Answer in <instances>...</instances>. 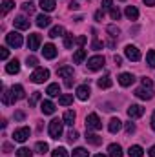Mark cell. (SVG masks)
Returning a JSON list of instances; mask_svg holds the SVG:
<instances>
[{
	"mask_svg": "<svg viewBox=\"0 0 155 157\" xmlns=\"http://www.w3.org/2000/svg\"><path fill=\"white\" fill-rule=\"evenodd\" d=\"M7 57H9V51H7L6 48H0V59H2V60H6Z\"/></svg>",
	"mask_w": 155,
	"mask_h": 157,
	"instance_id": "c3c4849f",
	"label": "cell"
},
{
	"mask_svg": "<svg viewBox=\"0 0 155 157\" xmlns=\"http://www.w3.org/2000/svg\"><path fill=\"white\" fill-rule=\"evenodd\" d=\"M102 18H104V9H100V11H97V13H95V20L102 22Z\"/></svg>",
	"mask_w": 155,
	"mask_h": 157,
	"instance_id": "681fc988",
	"label": "cell"
},
{
	"mask_svg": "<svg viewBox=\"0 0 155 157\" xmlns=\"http://www.w3.org/2000/svg\"><path fill=\"white\" fill-rule=\"evenodd\" d=\"M51 155H53V157H70V155H68V150H66V148H62V146L55 148Z\"/></svg>",
	"mask_w": 155,
	"mask_h": 157,
	"instance_id": "e575fe53",
	"label": "cell"
},
{
	"mask_svg": "<svg viewBox=\"0 0 155 157\" xmlns=\"http://www.w3.org/2000/svg\"><path fill=\"white\" fill-rule=\"evenodd\" d=\"M47 78H49V70H46V68H37V70L31 73L29 80L35 82V84H42V82H46Z\"/></svg>",
	"mask_w": 155,
	"mask_h": 157,
	"instance_id": "6da1fadb",
	"label": "cell"
},
{
	"mask_svg": "<svg viewBox=\"0 0 155 157\" xmlns=\"http://www.w3.org/2000/svg\"><path fill=\"white\" fill-rule=\"evenodd\" d=\"M133 82H135V77H133L131 73H120V75H119V84L124 86V88H126V86H131Z\"/></svg>",
	"mask_w": 155,
	"mask_h": 157,
	"instance_id": "4fadbf2b",
	"label": "cell"
},
{
	"mask_svg": "<svg viewBox=\"0 0 155 157\" xmlns=\"http://www.w3.org/2000/svg\"><path fill=\"white\" fill-rule=\"evenodd\" d=\"M17 157H33V152L29 148H18L17 150Z\"/></svg>",
	"mask_w": 155,
	"mask_h": 157,
	"instance_id": "d590c367",
	"label": "cell"
},
{
	"mask_svg": "<svg viewBox=\"0 0 155 157\" xmlns=\"http://www.w3.org/2000/svg\"><path fill=\"white\" fill-rule=\"evenodd\" d=\"M108 33H110L112 37H119V35H120V29L117 28L115 24H112V26H108Z\"/></svg>",
	"mask_w": 155,
	"mask_h": 157,
	"instance_id": "b9f144b4",
	"label": "cell"
},
{
	"mask_svg": "<svg viewBox=\"0 0 155 157\" xmlns=\"http://www.w3.org/2000/svg\"><path fill=\"white\" fill-rule=\"evenodd\" d=\"M6 42H7L11 48H20L24 40H22V35H20L18 31H11V33L6 35Z\"/></svg>",
	"mask_w": 155,
	"mask_h": 157,
	"instance_id": "3957f363",
	"label": "cell"
},
{
	"mask_svg": "<svg viewBox=\"0 0 155 157\" xmlns=\"http://www.w3.org/2000/svg\"><path fill=\"white\" fill-rule=\"evenodd\" d=\"M108 154H110V157H122V148H120V144H110V146H108Z\"/></svg>",
	"mask_w": 155,
	"mask_h": 157,
	"instance_id": "7402d4cb",
	"label": "cell"
},
{
	"mask_svg": "<svg viewBox=\"0 0 155 157\" xmlns=\"http://www.w3.org/2000/svg\"><path fill=\"white\" fill-rule=\"evenodd\" d=\"M146 6H155V0H142Z\"/></svg>",
	"mask_w": 155,
	"mask_h": 157,
	"instance_id": "6f0895ef",
	"label": "cell"
},
{
	"mask_svg": "<svg viewBox=\"0 0 155 157\" xmlns=\"http://www.w3.org/2000/svg\"><path fill=\"white\" fill-rule=\"evenodd\" d=\"M89 154H88V150L86 148H75L73 150V157H88Z\"/></svg>",
	"mask_w": 155,
	"mask_h": 157,
	"instance_id": "60d3db41",
	"label": "cell"
},
{
	"mask_svg": "<svg viewBox=\"0 0 155 157\" xmlns=\"http://www.w3.org/2000/svg\"><path fill=\"white\" fill-rule=\"evenodd\" d=\"M49 24H51V18H49L47 15H39V17H37V26H39V28H47Z\"/></svg>",
	"mask_w": 155,
	"mask_h": 157,
	"instance_id": "4316f807",
	"label": "cell"
},
{
	"mask_svg": "<svg viewBox=\"0 0 155 157\" xmlns=\"http://www.w3.org/2000/svg\"><path fill=\"white\" fill-rule=\"evenodd\" d=\"M35 150H37V154H40V155H44V154H47L49 146H47L46 143H37V144H35Z\"/></svg>",
	"mask_w": 155,
	"mask_h": 157,
	"instance_id": "d6a6232c",
	"label": "cell"
},
{
	"mask_svg": "<svg viewBox=\"0 0 155 157\" xmlns=\"http://www.w3.org/2000/svg\"><path fill=\"white\" fill-rule=\"evenodd\" d=\"M120 128H122V121H120V119H112L110 124H108V130H110L112 133H117Z\"/></svg>",
	"mask_w": 155,
	"mask_h": 157,
	"instance_id": "603a6c76",
	"label": "cell"
},
{
	"mask_svg": "<svg viewBox=\"0 0 155 157\" xmlns=\"http://www.w3.org/2000/svg\"><path fill=\"white\" fill-rule=\"evenodd\" d=\"M73 102V95H60L59 97V104L60 106H70Z\"/></svg>",
	"mask_w": 155,
	"mask_h": 157,
	"instance_id": "1f68e13d",
	"label": "cell"
},
{
	"mask_svg": "<svg viewBox=\"0 0 155 157\" xmlns=\"http://www.w3.org/2000/svg\"><path fill=\"white\" fill-rule=\"evenodd\" d=\"M11 91H13V95H15V99H17V101H20V99H24V97H26V91H24V88H22L20 84H15V86L11 88Z\"/></svg>",
	"mask_w": 155,
	"mask_h": 157,
	"instance_id": "44dd1931",
	"label": "cell"
},
{
	"mask_svg": "<svg viewBox=\"0 0 155 157\" xmlns=\"http://www.w3.org/2000/svg\"><path fill=\"white\" fill-rule=\"evenodd\" d=\"M126 17H128L130 20H137V18H139V9H137L135 6H128V7H126Z\"/></svg>",
	"mask_w": 155,
	"mask_h": 157,
	"instance_id": "cb8c5ba5",
	"label": "cell"
},
{
	"mask_svg": "<svg viewBox=\"0 0 155 157\" xmlns=\"http://www.w3.org/2000/svg\"><path fill=\"white\" fill-rule=\"evenodd\" d=\"M86 128L88 130H100L102 128V122H100V119H99L97 113H89L86 117Z\"/></svg>",
	"mask_w": 155,
	"mask_h": 157,
	"instance_id": "8992f818",
	"label": "cell"
},
{
	"mask_svg": "<svg viewBox=\"0 0 155 157\" xmlns=\"http://www.w3.org/2000/svg\"><path fill=\"white\" fill-rule=\"evenodd\" d=\"M68 139H70L71 143H73V141H77V139H78V132H75V130H71V132L68 133Z\"/></svg>",
	"mask_w": 155,
	"mask_h": 157,
	"instance_id": "bcb514c9",
	"label": "cell"
},
{
	"mask_svg": "<svg viewBox=\"0 0 155 157\" xmlns=\"http://www.w3.org/2000/svg\"><path fill=\"white\" fill-rule=\"evenodd\" d=\"M13 24H15L17 29H29V20H28L26 17H17V18L13 20Z\"/></svg>",
	"mask_w": 155,
	"mask_h": 157,
	"instance_id": "2e32d148",
	"label": "cell"
},
{
	"mask_svg": "<svg viewBox=\"0 0 155 157\" xmlns=\"http://www.w3.org/2000/svg\"><path fill=\"white\" fill-rule=\"evenodd\" d=\"M141 84H142L144 88H153V82H152V78H148V77L142 78V80H141Z\"/></svg>",
	"mask_w": 155,
	"mask_h": 157,
	"instance_id": "f6af8a7d",
	"label": "cell"
},
{
	"mask_svg": "<svg viewBox=\"0 0 155 157\" xmlns=\"http://www.w3.org/2000/svg\"><path fill=\"white\" fill-rule=\"evenodd\" d=\"M13 7H15V2H11V0H6V2L2 4V11H4V13H9Z\"/></svg>",
	"mask_w": 155,
	"mask_h": 157,
	"instance_id": "f35d334b",
	"label": "cell"
},
{
	"mask_svg": "<svg viewBox=\"0 0 155 157\" xmlns=\"http://www.w3.org/2000/svg\"><path fill=\"white\" fill-rule=\"evenodd\" d=\"M86 141L89 143V144H93V146H99L100 143H102V137L100 135H97V133H86Z\"/></svg>",
	"mask_w": 155,
	"mask_h": 157,
	"instance_id": "d6986e66",
	"label": "cell"
},
{
	"mask_svg": "<svg viewBox=\"0 0 155 157\" xmlns=\"http://www.w3.org/2000/svg\"><path fill=\"white\" fill-rule=\"evenodd\" d=\"M22 9L31 15V13L35 11V4H33V2H24V4H22Z\"/></svg>",
	"mask_w": 155,
	"mask_h": 157,
	"instance_id": "ab89813d",
	"label": "cell"
},
{
	"mask_svg": "<svg viewBox=\"0 0 155 157\" xmlns=\"http://www.w3.org/2000/svg\"><path fill=\"white\" fill-rule=\"evenodd\" d=\"M40 35L39 33H31L29 37H28V48L31 49V51H35V49H39V46H40Z\"/></svg>",
	"mask_w": 155,
	"mask_h": 157,
	"instance_id": "8fae6325",
	"label": "cell"
},
{
	"mask_svg": "<svg viewBox=\"0 0 155 157\" xmlns=\"http://www.w3.org/2000/svg\"><path fill=\"white\" fill-rule=\"evenodd\" d=\"M113 60H115V64H117V66H120V62H122V59H120L119 55H115V57H113Z\"/></svg>",
	"mask_w": 155,
	"mask_h": 157,
	"instance_id": "11a10c76",
	"label": "cell"
},
{
	"mask_svg": "<svg viewBox=\"0 0 155 157\" xmlns=\"http://www.w3.org/2000/svg\"><path fill=\"white\" fill-rule=\"evenodd\" d=\"M75 42H77L78 46H84V44H86V37H84V35H80V37L75 39Z\"/></svg>",
	"mask_w": 155,
	"mask_h": 157,
	"instance_id": "f907efd6",
	"label": "cell"
},
{
	"mask_svg": "<svg viewBox=\"0 0 155 157\" xmlns=\"http://www.w3.org/2000/svg\"><path fill=\"white\" fill-rule=\"evenodd\" d=\"M93 157H106V155H102V154H97V155H93Z\"/></svg>",
	"mask_w": 155,
	"mask_h": 157,
	"instance_id": "6125c7cd",
	"label": "cell"
},
{
	"mask_svg": "<svg viewBox=\"0 0 155 157\" xmlns=\"http://www.w3.org/2000/svg\"><path fill=\"white\" fill-rule=\"evenodd\" d=\"M148 154H150V157H155V144L150 148V152H148Z\"/></svg>",
	"mask_w": 155,
	"mask_h": 157,
	"instance_id": "680465c9",
	"label": "cell"
},
{
	"mask_svg": "<svg viewBox=\"0 0 155 157\" xmlns=\"http://www.w3.org/2000/svg\"><path fill=\"white\" fill-rule=\"evenodd\" d=\"M29 133H31V130H29L28 126H22V128H18V130L13 132V139H15L17 143H24V141L29 139Z\"/></svg>",
	"mask_w": 155,
	"mask_h": 157,
	"instance_id": "5b68a950",
	"label": "cell"
},
{
	"mask_svg": "<svg viewBox=\"0 0 155 157\" xmlns=\"http://www.w3.org/2000/svg\"><path fill=\"white\" fill-rule=\"evenodd\" d=\"M135 95H137L139 99H142V101H150V99H153L155 91H153V88H144V86H141V88L135 90Z\"/></svg>",
	"mask_w": 155,
	"mask_h": 157,
	"instance_id": "ba28073f",
	"label": "cell"
},
{
	"mask_svg": "<svg viewBox=\"0 0 155 157\" xmlns=\"http://www.w3.org/2000/svg\"><path fill=\"white\" fill-rule=\"evenodd\" d=\"M46 93H47L49 97H57V95L60 93V86H59L57 82H55V84H49L47 90H46Z\"/></svg>",
	"mask_w": 155,
	"mask_h": 157,
	"instance_id": "f1b7e54d",
	"label": "cell"
},
{
	"mask_svg": "<svg viewBox=\"0 0 155 157\" xmlns=\"http://www.w3.org/2000/svg\"><path fill=\"white\" fill-rule=\"evenodd\" d=\"M40 110H42L44 115H53V113H55V104H53L51 101H42Z\"/></svg>",
	"mask_w": 155,
	"mask_h": 157,
	"instance_id": "9a60e30c",
	"label": "cell"
},
{
	"mask_svg": "<svg viewBox=\"0 0 155 157\" xmlns=\"http://www.w3.org/2000/svg\"><path fill=\"white\" fill-rule=\"evenodd\" d=\"M24 117H26L24 112H17V113H15V119H17V121H24Z\"/></svg>",
	"mask_w": 155,
	"mask_h": 157,
	"instance_id": "f5cc1de1",
	"label": "cell"
},
{
	"mask_svg": "<svg viewBox=\"0 0 155 157\" xmlns=\"http://www.w3.org/2000/svg\"><path fill=\"white\" fill-rule=\"evenodd\" d=\"M146 62H148L150 68H155V51L153 49H150V51L146 53Z\"/></svg>",
	"mask_w": 155,
	"mask_h": 157,
	"instance_id": "836d02e7",
	"label": "cell"
},
{
	"mask_svg": "<svg viewBox=\"0 0 155 157\" xmlns=\"http://www.w3.org/2000/svg\"><path fill=\"white\" fill-rule=\"evenodd\" d=\"M57 75L66 78V86H71V84H73V82H71V78H73V68H70V66H62V68L57 70Z\"/></svg>",
	"mask_w": 155,
	"mask_h": 157,
	"instance_id": "52a82bcc",
	"label": "cell"
},
{
	"mask_svg": "<svg viewBox=\"0 0 155 157\" xmlns=\"http://www.w3.org/2000/svg\"><path fill=\"white\" fill-rule=\"evenodd\" d=\"M73 35H71V33H66V35H64V48H68V49H70V48H71V46H73Z\"/></svg>",
	"mask_w": 155,
	"mask_h": 157,
	"instance_id": "74e56055",
	"label": "cell"
},
{
	"mask_svg": "<svg viewBox=\"0 0 155 157\" xmlns=\"http://www.w3.org/2000/svg\"><path fill=\"white\" fill-rule=\"evenodd\" d=\"M6 71H7V73H11V75H13V73H18V71H20V62H18L17 59L9 60V64L6 66Z\"/></svg>",
	"mask_w": 155,
	"mask_h": 157,
	"instance_id": "e0dca14e",
	"label": "cell"
},
{
	"mask_svg": "<svg viewBox=\"0 0 155 157\" xmlns=\"http://www.w3.org/2000/svg\"><path fill=\"white\" fill-rule=\"evenodd\" d=\"M84 59H86V49H77V51L73 53V62H75V64H80Z\"/></svg>",
	"mask_w": 155,
	"mask_h": 157,
	"instance_id": "f546056e",
	"label": "cell"
},
{
	"mask_svg": "<svg viewBox=\"0 0 155 157\" xmlns=\"http://www.w3.org/2000/svg\"><path fill=\"white\" fill-rule=\"evenodd\" d=\"M78 7H80V6H78L77 2H71V4H70V9H78Z\"/></svg>",
	"mask_w": 155,
	"mask_h": 157,
	"instance_id": "9f6ffc18",
	"label": "cell"
},
{
	"mask_svg": "<svg viewBox=\"0 0 155 157\" xmlns=\"http://www.w3.org/2000/svg\"><path fill=\"white\" fill-rule=\"evenodd\" d=\"M89 86L88 84H82V86H78L77 88V97L80 99V101H88L89 99Z\"/></svg>",
	"mask_w": 155,
	"mask_h": 157,
	"instance_id": "5bb4252c",
	"label": "cell"
},
{
	"mask_svg": "<svg viewBox=\"0 0 155 157\" xmlns=\"http://www.w3.org/2000/svg\"><path fill=\"white\" fill-rule=\"evenodd\" d=\"M42 55H44V59H55V57H57V48H55L53 44H44Z\"/></svg>",
	"mask_w": 155,
	"mask_h": 157,
	"instance_id": "7c38bea8",
	"label": "cell"
},
{
	"mask_svg": "<svg viewBox=\"0 0 155 157\" xmlns=\"http://www.w3.org/2000/svg\"><path fill=\"white\" fill-rule=\"evenodd\" d=\"M97 84H99V88H102V90H106V88H112V77L110 75H104V77H100L97 80Z\"/></svg>",
	"mask_w": 155,
	"mask_h": 157,
	"instance_id": "d4e9b609",
	"label": "cell"
},
{
	"mask_svg": "<svg viewBox=\"0 0 155 157\" xmlns=\"http://www.w3.org/2000/svg\"><path fill=\"white\" fill-rule=\"evenodd\" d=\"M110 15H112L113 20H119V18H120V11H119L117 7H112V9H110Z\"/></svg>",
	"mask_w": 155,
	"mask_h": 157,
	"instance_id": "ee69618b",
	"label": "cell"
},
{
	"mask_svg": "<svg viewBox=\"0 0 155 157\" xmlns=\"http://www.w3.org/2000/svg\"><path fill=\"white\" fill-rule=\"evenodd\" d=\"M104 57L102 55H95V57H91V59H88V70H91V71H97V70H100L102 66H104Z\"/></svg>",
	"mask_w": 155,
	"mask_h": 157,
	"instance_id": "277c9868",
	"label": "cell"
},
{
	"mask_svg": "<svg viewBox=\"0 0 155 157\" xmlns=\"http://www.w3.org/2000/svg\"><path fill=\"white\" fill-rule=\"evenodd\" d=\"M135 132V124L133 122H126V133L130 135V133H133Z\"/></svg>",
	"mask_w": 155,
	"mask_h": 157,
	"instance_id": "7dc6e473",
	"label": "cell"
},
{
	"mask_svg": "<svg viewBox=\"0 0 155 157\" xmlns=\"http://www.w3.org/2000/svg\"><path fill=\"white\" fill-rule=\"evenodd\" d=\"M40 7L44 11H53L55 9V0H40Z\"/></svg>",
	"mask_w": 155,
	"mask_h": 157,
	"instance_id": "4dcf8cb0",
	"label": "cell"
},
{
	"mask_svg": "<svg viewBox=\"0 0 155 157\" xmlns=\"http://www.w3.org/2000/svg\"><path fill=\"white\" fill-rule=\"evenodd\" d=\"M75 119H77V115H75V112L73 110H68L66 113H64V124H68V126H73V122H75Z\"/></svg>",
	"mask_w": 155,
	"mask_h": 157,
	"instance_id": "484cf974",
	"label": "cell"
},
{
	"mask_svg": "<svg viewBox=\"0 0 155 157\" xmlns=\"http://www.w3.org/2000/svg\"><path fill=\"white\" fill-rule=\"evenodd\" d=\"M66 33H64V28L62 26H55V28H51V31H49V37L51 39H57V37H64Z\"/></svg>",
	"mask_w": 155,
	"mask_h": 157,
	"instance_id": "83f0119b",
	"label": "cell"
},
{
	"mask_svg": "<svg viewBox=\"0 0 155 157\" xmlns=\"http://www.w3.org/2000/svg\"><path fill=\"white\" fill-rule=\"evenodd\" d=\"M39 99H40V91H33V97L29 99V108H31V106H35V102H37Z\"/></svg>",
	"mask_w": 155,
	"mask_h": 157,
	"instance_id": "7bdbcfd3",
	"label": "cell"
},
{
	"mask_svg": "<svg viewBox=\"0 0 155 157\" xmlns=\"http://www.w3.org/2000/svg\"><path fill=\"white\" fill-rule=\"evenodd\" d=\"M102 7L104 9H112L113 6H112V0H102Z\"/></svg>",
	"mask_w": 155,
	"mask_h": 157,
	"instance_id": "816d5d0a",
	"label": "cell"
},
{
	"mask_svg": "<svg viewBox=\"0 0 155 157\" xmlns=\"http://www.w3.org/2000/svg\"><path fill=\"white\" fill-rule=\"evenodd\" d=\"M17 99H15V95H13V91L11 90H4V93H2V102L6 104V106H9V104H13Z\"/></svg>",
	"mask_w": 155,
	"mask_h": 157,
	"instance_id": "ac0fdd59",
	"label": "cell"
},
{
	"mask_svg": "<svg viewBox=\"0 0 155 157\" xmlns=\"http://www.w3.org/2000/svg\"><path fill=\"white\" fill-rule=\"evenodd\" d=\"M142 113H144V108L139 106V104H131L128 108V117L130 119H139V117H142Z\"/></svg>",
	"mask_w": 155,
	"mask_h": 157,
	"instance_id": "30bf717a",
	"label": "cell"
},
{
	"mask_svg": "<svg viewBox=\"0 0 155 157\" xmlns=\"http://www.w3.org/2000/svg\"><path fill=\"white\" fill-rule=\"evenodd\" d=\"M26 64H28V68H37L39 59H37V57H33V55H29V57L26 59Z\"/></svg>",
	"mask_w": 155,
	"mask_h": 157,
	"instance_id": "8d00e7d4",
	"label": "cell"
},
{
	"mask_svg": "<svg viewBox=\"0 0 155 157\" xmlns=\"http://www.w3.org/2000/svg\"><path fill=\"white\" fill-rule=\"evenodd\" d=\"M120 2H124V0H120Z\"/></svg>",
	"mask_w": 155,
	"mask_h": 157,
	"instance_id": "be15d7a7",
	"label": "cell"
},
{
	"mask_svg": "<svg viewBox=\"0 0 155 157\" xmlns=\"http://www.w3.org/2000/svg\"><path fill=\"white\" fill-rule=\"evenodd\" d=\"M124 55H126L130 60H133V62L141 60V51H139L135 46H126V48H124Z\"/></svg>",
	"mask_w": 155,
	"mask_h": 157,
	"instance_id": "9c48e42d",
	"label": "cell"
},
{
	"mask_svg": "<svg viewBox=\"0 0 155 157\" xmlns=\"http://www.w3.org/2000/svg\"><path fill=\"white\" fill-rule=\"evenodd\" d=\"M4 152H6V154L11 152V146H9V144H4Z\"/></svg>",
	"mask_w": 155,
	"mask_h": 157,
	"instance_id": "94428289",
	"label": "cell"
},
{
	"mask_svg": "<svg viewBox=\"0 0 155 157\" xmlns=\"http://www.w3.org/2000/svg\"><path fill=\"white\" fill-rule=\"evenodd\" d=\"M62 124H64V121H60V119H53L49 122V135H51V139H59L62 135Z\"/></svg>",
	"mask_w": 155,
	"mask_h": 157,
	"instance_id": "7a4b0ae2",
	"label": "cell"
},
{
	"mask_svg": "<svg viewBox=\"0 0 155 157\" xmlns=\"http://www.w3.org/2000/svg\"><path fill=\"white\" fill-rule=\"evenodd\" d=\"M91 48H93V49H100V48H102V44H100L99 40H93V46H91Z\"/></svg>",
	"mask_w": 155,
	"mask_h": 157,
	"instance_id": "db71d44e",
	"label": "cell"
},
{
	"mask_svg": "<svg viewBox=\"0 0 155 157\" xmlns=\"http://www.w3.org/2000/svg\"><path fill=\"white\" fill-rule=\"evenodd\" d=\"M152 128H153V132H155V112L152 113Z\"/></svg>",
	"mask_w": 155,
	"mask_h": 157,
	"instance_id": "91938a15",
	"label": "cell"
},
{
	"mask_svg": "<svg viewBox=\"0 0 155 157\" xmlns=\"http://www.w3.org/2000/svg\"><path fill=\"white\" fill-rule=\"evenodd\" d=\"M142 154H144V150H142V146H139V144H133V146L128 148V155L130 157H142Z\"/></svg>",
	"mask_w": 155,
	"mask_h": 157,
	"instance_id": "ffe728a7",
	"label": "cell"
}]
</instances>
